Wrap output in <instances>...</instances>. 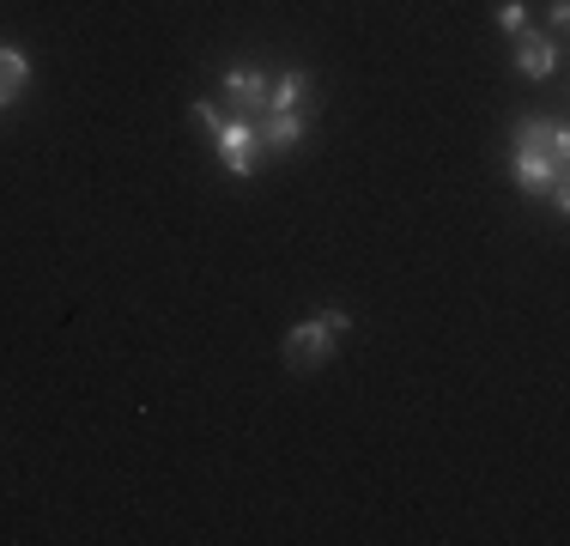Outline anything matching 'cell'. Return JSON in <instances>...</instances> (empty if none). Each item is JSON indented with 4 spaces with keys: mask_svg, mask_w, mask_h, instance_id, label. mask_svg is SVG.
Instances as JSON below:
<instances>
[{
    "mask_svg": "<svg viewBox=\"0 0 570 546\" xmlns=\"http://www.w3.org/2000/svg\"><path fill=\"white\" fill-rule=\"evenodd\" d=\"M7 104H12V91H7V86H0V109H7Z\"/></svg>",
    "mask_w": 570,
    "mask_h": 546,
    "instance_id": "12",
    "label": "cell"
},
{
    "mask_svg": "<svg viewBox=\"0 0 570 546\" xmlns=\"http://www.w3.org/2000/svg\"><path fill=\"white\" fill-rule=\"evenodd\" d=\"M346 334H352V316H346V310H322V316L297 322L292 334H285V364H297V371H304V364H322Z\"/></svg>",
    "mask_w": 570,
    "mask_h": 546,
    "instance_id": "2",
    "label": "cell"
},
{
    "mask_svg": "<svg viewBox=\"0 0 570 546\" xmlns=\"http://www.w3.org/2000/svg\"><path fill=\"white\" fill-rule=\"evenodd\" d=\"M195 121H200V128L213 134V128H219V121H225V109L213 104V98H195Z\"/></svg>",
    "mask_w": 570,
    "mask_h": 546,
    "instance_id": "10",
    "label": "cell"
},
{
    "mask_svg": "<svg viewBox=\"0 0 570 546\" xmlns=\"http://www.w3.org/2000/svg\"><path fill=\"white\" fill-rule=\"evenodd\" d=\"M267 86H274V79L255 74V67H230V74L219 79V91L230 98L237 116H262V109H267Z\"/></svg>",
    "mask_w": 570,
    "mask_h": 546,
    "instance_id": "6",
    "label": "cell"
},
{
    "mask_svg": "<svg viewBox=\"0 0 570 546\" xmlns=\"http://www.w3.org/2000/svg\"><path fill=\"white\" fill-rule=\"evenodd\" d=\"M510 43H515V74H522V79H552V74L564 67V43H559L552 31H534V25H522Z\"/></svg>",
    "mask_w": 570,
    "mask_h": 546,
    "instance_id": "4",
    "label": "cell"
},
{
    "mask_svg": "<svg viewBox=\"0 0 570 546\" xmlns=\"http://www.w3.org/2000/svg\"><path fill=\"white\" fill-rule=\"evenodd\" d=\"M0 86L19 98L24 86H31V61H24V49L19 43H0Z\"/></svg>",
    "mask_w": 570,
    "mask_h": 546,
    "instance_id": "8",
    "label": "cell"
},
{
    "mask_svg": "<svg viewBox=\"0 0 570 546\" xmlns=\"http://www.w3.org/2000/svg\"><path fill=\"white\" fill-rule=\"evenodd\" d=\"M213 146H219V164L230 176H243L249 183L255 170H262V128H255V116H225L219 128H213Z\"/></svg>",
    "mask_w": 570,
    "mask_h": 546,
    "instance_id": "3",
    "label": "cell"
},
{
    "mask_svg": "<svg viewBox=\"0 0 570 546\" xmlns=\"http://www.w3.org/2000/svg\"><path fill=\"white\" fill-rule=\"evenodd\" d=\"M570 128L559 116H522L510 128V176L522 195L547 201L552 213L570 207Z\"/></svg>",
    "mask_w": 570,
    "mask_h": 546,
    "instance_id": "1",
    "label": "cell"
},
{
    "mask_svg": "<svg viewBox=\"0 0 570 546\" xmlns=\"http://www.w3.org/2000/svg\"><path fill=\"white\" fill-rule=\"evenodd\" d=\"M255 128H262V153H297L309 140V109H267L255 116Z\"/></svg>",
    "mask_w": 570,
    "mask_h": 546,
    "instance_id": "5",
    "label": "cell"
},
{
    "mask_svg": "<svg viewBox=\"0 0 570 546\" xmlns=\"http://www.w3.org/2000/svg\"><path fill=\"white\" fill-rule=\"evenodd\" d=\"M564 25H570V0H552V7H547V31L559 37V43H564Z\"/></svg>",
    "mask_w": 570,
    "mask_h": 546,
    "instance_id": "11",
    "label": "cell"
},
{
    "mask_svg": "<svg viewBox=\"0 0 570 546\" xmlns=\"http://www.w3.org/2000/svg\"><path fill=\"white\" fill-rule=\"evenodd\" d=\"M309 91H316L309 67H285L274 86H267V109H309ZM267 109H262V116H267Z\"/></svg>",
    "mask_w": 570,
    "mask_h": 546,
    "instance_id": "7",
    "label": "cell"
},
{
    "mask_svg": "<svg viewBox=\"0 0 570 546\" xmlns=\"http://www.w3.org/2000/svg\"><path fill=\"white\" fill-rule=\"evenodd\" d=\"M498 25H504V37H515L528 25V0H498Z\"/></svg>",
    "mask_w": 570,
    "mask_h": 546,
    "instance_id": "9",
    "label": "cell"
}]
</instances>
